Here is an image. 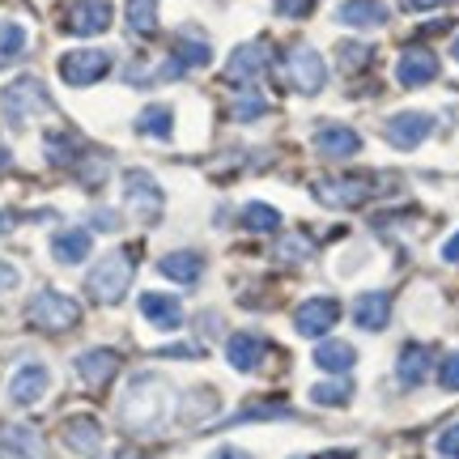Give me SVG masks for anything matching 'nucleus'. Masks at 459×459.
Returning a JSON list of instances; mask_svg holds the SVG:
<instances>
[{"mask_svg": "<svg viewBox=\"0 0 459 459\" xmlns=\"http://www.w3.org/2000/svg\"><path fill=\"white\" fill-rule=\"evenodd\" d=\"M30 324L39 332H68L82 324V307L68 294H56V290H43V294L30 298Z\"/></svg>", "mask_w": 459, "mask_h": 459, "instance_id": "3", "label": "nucleus"}, {"mask_svg": "<svg viewBox=\"0 0 459 459\" xmlns=\"http://www.w3.org/2000/svg\"><path fill=\"white\" fill-rule=\"evenodd\" d=\"M51 255L56 264H82L90 255V230H60L51 238Z\"/></svg>", "mask_w": 459, "mask_h": 459, "instance_id": "24", "label": "nucleus"}, {"mask_svg": "<svg viewBox=\"0 0 459 459\" xmlns=\"http://www.w3.org/2000/svg\"><path fill=\"white\" fill-rule=\"evenodd\" d=\"M315 149L324 158H353L361 149V136L353 128H344V124H324V128L315 132Z\"/></svg>", "mask_w": 459, "mask_h": 459, "instance_id": "17", "label": "nucleus"}, {"mask_svg": "<svg viewBox=\"0 0 459 459\" xmlns=\"http://www.w3.org/2000/svg\"><path fill=\"white\" fill-rule=\"evenodd\" d=\"M429 361H434V349H429V344H404V353L395 361V375H400L404 387H417V383H426Z\"/></svg>", "mask_w": 459, "mask_h": 459, "instance_id": "22", "label": "nucleus"}, {"mask_svg": "<svg viewBox=\"0 0 459 459\" xmlns=\"http://www.w3.org/2000/svg\"><path fill=\"white\" fill-rule=\"evenodd\" d=\"M243 226L251 230V234H273V230H281V213L273 209V204L251 200V204L243 209Z\"/></svg>", "mask_w": 459, "mask_h": 459, "instance_id": "28", "label": "nucleus"}, {"mask_svg": "<svg viewBox=\"0 0 459 459\" xmlns=\"http://www.w3.org/2000/svg\"><path fill=\"white\" fill-rule=\"evenodd\" d=\"M438 77V56L426 48H409L404 56H400V65H395V82L409 85V90H417V85H426Z\"/></svg>", "mask_w": 459, "mask_h": 459, "instance_id": "14", "label": "nucleus"}, {"mask_svg": "<svg viewBox=\"0 0 459 459\" xmlns=\"http://www.w3.org/2000/svg\"><path fill=\"white\" fill-rule=\"evenodd\" d=\"M94 226H102V230H115V226H119V217H115V213H107V209H99V213H94Z\"/></svg>", "mask_w": 459, "mask_h": 459, "instance_id": "42", "label": "nucleus"}, {"mask_svg": "<svg viewBox=\"0 0 459 459\" xmlns=\"http://www.w3.org/2000/svg\"><path fill=\"white\" fill-rule=\"evenodd\" d=\"M107 459H141L136 451H115V455H107Z\"/></svg>", "mask_w": 459, "mask_h": 459, "instance_id": "46", "label": "nucleus"}, {"mask_svg": "<svg viewBox=\"0 0 459 459\" xmlns=\"http://www.w3.org/2000/svg\"><path fill=\"white\" fill-rule=\"evenodd\" d=\"M443 260H446V264H459V234L443 243Z\"/></svg>", "mask_w": 459, "mask_h": 459, "instance_id": "41", "label": "nucleus"}, {"mask_svg": "<svg viewBox=\"0 0 459 459\" xmlns=\"http://www.w3.org/2000/svg\"><path fill=\"white\" fill-rule=\"evenodd\" d=\"M336 319H341V302L336 298H307L294 311V328L302 336H324V332L336 328Z\"/></svg>", "mask_w": 459, "mask_h": 459, "instance_id": "10", "label": "nucleus"}, {"mask_svg": "<svg viewBox=\"0 0 459 459\" xmlns=\"http://www.w3.org/2000/svg\"><path fill=\"white\" fill-rule=\"evenodd\" d=\"M111 0H77L73 9H68V22L65 30L68 34H82V39H90V34H102L111 30Z\"/></svg>", "mask_w": 459, "mask_h": 459, "instance_id": "11", "label": "nucleus"}, {"mask_svg": "<svg viewBox=\"0 0 459 459\" xmlns=\"http://www.w3.org/2000/svg\"><path fill=\"white\" fill-rule=\"evenodd\" d=\"M375 192V183L366 179V175H332V179H315V196L324 200V204H332V209H353V204H361V200Z\"/></svg>", "mask_w": 459, "mask_h": 459, "instance_id": "7", "label": "nucleus"}, {"mask_svg": "<svg viewBox=\"0 0 459 459\" xmlns=\"http://www.w3.org/2000/svg\"><path fill=\"white\" fill-rule=\"evenodd\" d=\"M4 443L13 446L17 459H48V451H43V438L34 434V429H4Z\"/></svg>", "mask_w": 459, "mask_h": 459, "instance_id": "30", "label": "nucleus"}, {"mask_svg": "<svg viewBox=\"0 0 459 459\" xmlns=\"http://www.w3.org/2000/svg\"><path fill=\"white\" fill-rule=\"evenodd\" d=\"M370 56H375V51L361 48V43H344V48H341V65L344 68H361V65H370Z\"/></svg>", "mask_w": 459, "mask_h": 459, "instance_id": "37", "label": "nucleus"}, {"mask_svg": "<svg viewBox=\"0 0 459 459\" xmlns=\"http://www.w3.org/2000/svg\"><path fill=\"white\" fill-rule=\"evenodd\" d=\"M336 17L344 26H353V30H375V26L387 22V4L383 0H344Z\"/></svg>", "mask_w": 459, "mask_h": 459, "instance_id": "21", "label": "nucleus"}, {"mask_svg": "<svg viewBox=\"0 0 459 459\" xmlns=\"http://www.w3.org/2000/svg\"><path fill=\"white\" fill-rule=\"evenodd\" d=\"M209 60H213V51H209L204 39H192V34H179V39H175V68H179V73L204 68Z\"/></svg>", "mask_w": 459, "mask_h": 459, "instance_id": "26", "label": "nucleus"}, {"mask_svg": "<svg viewBox=\"0 0 459 459\" xmlns=\"http://www.w3.org/2000/svg\"><path fill=\"white\" fill-rule=\"evenodd\" d=\"M0 107H4V119H9V124H26L30 115L51 111V99H48V90H43L39 77H17V82L4 90Z\"/></svg>", "mask_w": 459, "mask_h": 459, "instance_id": "4", "label": "nucleus"}, {"mask_svg": "<svg viewBox=\"0 0 459 459\" xmlns=\"http://www.w3.org/2000/svg\"><path fill=\"white\" fill-rule=\"evenodd\" d=\"M60 438H65L68 451H77V455H94L102 446V426L90 417V412H77V417H68L65 426H60Z\"/></svg>", "mask_w": 459, "mask_h": 459, "instance_id": "15", "label": "nucleus"}, {"mask_svg": "<svg viewBox=\"0 0 459 459\" xmlns=\"http://www.w3.org/2000/svg\"><path fill=\"white\" fill-rule=\"evenodd\" d=\"M268 68V43H243L226 60V82L243 85V82H260V73Z\"/></svg>", "mask_w": 459, "mask_h": 459, "instance_id": "13", "label": "nucleus"}, {"mask_svg": "<svg viewBox=\"0 0 459 459\" xmlns=\"http://www.w3.org/2000/svg\"><path fill=\"white\" fill-rule=\"evenodd\" d=\"M124 196H128V209L141 217V221H153V217L162 213V187H158V179L145 175V170H128V175H124Z\"/></svg>", "mask_w": 459, "mask_h": 459, "instance_id": "9", "label": "nucleus"}, {"mask_svg": "<svg viewBox=\"0 0 459 459\" xmlns=\"http://www.w3.org/2000/svg\"><path fill=\"white\" fill-rule=\"evenodd\" d=\"M434 451L443 459H459V421L455 426H446L443 434H438V443H434Z\"/></svg>", "mask_w": 459, "mask_h": 459, "instance_id": "36", "label": "nucleus"}, {"mask_svg": "<svg viewBox=\"0 0 459 459\" xmlns=\"http://www.w3.org/2000/svg\"><path fill=\"white\" fill-rule=\"evenodd\" d=\"M438 383L443 392H459V353H446L443 366H438Z\"/></svg>", "mask_w": 459, "mask_h": 459, "instance_id": "35", "label": "nucleus"}, {"mask_svg": "<svg viewBox=\"0 0 459 459\" xmlns=\"http://www.w3.org/2000/svg\"><path fill=\"white\" fill-rule=\"evenodd\" d=\"M353 319H358L361 332H383L387 328V319H392V298L375 290V294H361L358 307H353Z\"/></svg>", "mask_w": 459, "mask_h": 459, "instance_id": "19", "label": "nucleus"}, {"mask_svg": "<svg viewBox=\"0 0 459 459\" xmlns=\"http://www.w3.org/2000/svg\"><path fill=\"white\" fill-rule=\"evenodd\" d=\"M170 107H145V111L136 115V132H145V136H158V141H170Z\"/></svg>", "mask_w": 459, "mask_h": 459, "instance_id": "29", "label": "nucleus"}, {"mask_svg": "<svg viewBox=\"0 0 459 459\" xmlns=\"http://www.w3.org/2000/svg\"><path fill=\"white\" fill-rule=\"evenodd\" d=\"M315 361H319L328 375H349L353 361H358V349H353L349 341H328V344L315 349Z\"/></svg>", "mask_w": 459, "mask_h": 459, "instance_id": "25", "label": "nucleus"}, {"mask_svg": "<svg viewBox=\"0 0 459 459\" xmlns=\"http://www.w3.org/2000/svg\"><path fill=\"white\" fill-rule=\"evenodd\" d=\"M285 82L294 85L298 94H319L324 82H328V65H324V56H319L315 48H307V43L290 48V56H285Z\"/></svg>", "mask_w": 459, "mask_h": 459, "instance_id": "5", "label": "nucleus"}, {"mask_svg": "<svg viewBox=\"0 0 459 459\" xmlns=\"http://www.w3.org/2000/svg\"><path fill=\"white\" fill-rule=\"evenodd\" d=\"M158 273L170 281H179V285H196L200 273H204V260H200L196 251H170L158 260Z\"/></svg>", "mask_w": 459, "mask_h": 459, "instance_id": "23", "label": "nucleus"}, {"mask_svg": "<svg viewBox=\"0 0 459 459\" xmlns=\"http://www.w3.org/2000/svg\"><path fill=\"white\" fill-rule=\"evenodd\" d=\"M128 285H132V251H111V255L94 264V273L85 277L90 298L102 302V307H115L119 298L128 294Z\"/></svg>", "mask_w": 459, "mask_h": 459, "instance_id": "2", "label": "nucleus"}, {"mask_svg": "<svg viewBox=\"0 0 459 459\" xmlns=\"http://www.w3.org/2000/svg\"><path fill=\"white\" fill-rule=\"evenodd\" d=\"M141 315L162 332H170V328H179L183 324L179 298H170V294H141Z\"/></svg>", "mask_w": 459, "mask_h": 459, "instance_id": "20", "label": "nucleus"}, {"mask_svg": "<svg viewBox=\"0 0 459 459\" xmlns=\"http://www.w3.org/2000/svg\"><path fill=\"white\" fill-rule=\"evenodd\" d=\"M111 73V56L99 48H85V51H65L60 56V77L68 85H94Z\"/></svg>", "mask_w": 459, "mask_h": 459, "instance_id": "6", "label": "nucleus"}, {"mask_svg": "<svg viewBox=\"0 0 459 459\" xmlns=\"http://www.w3.org/2000/svg\"><path fill=\"white\" fill-rule=\"evenodd\" d=\"M409 13H421V9H438V4H451V0H400Z\"/></svg>", "mask_w": 459, "mask_h": 459, "instance_id": "40", "label": "nucleus"}, {"mask_svg": "<svg viewBox=\"0 0 459 459\" xmlns=\"http://www.w3.org/2000/svg\"><path fill=\"white\" fill-rule=\"evenodd\" d=\"M115 370H119V353H115V349H90V353L77 358V375H82V383H90V387L111 383Z\"/></svg>", "mask_w": 459, "mask_h": 459, "instance_id": "18", "label": "nucleus"}, {"mask_svg": "<svg viewBox=\"0 0 459 459\" xmlns=\"http://www.w3.org/2000/svg\"><path fill=\"white\" fill-rule=\"evenodd\" d=\"M22 51H26V26L22 22H0V68L22 60Z\"/></svg>", "mask_w": 459, "mask_h": 459, "instance_id": "27", "label": "nucleus"}, {"mask_svg": "<svg viewBox=\"0 0 459 459\" xmlns=\"http://www.w3.org/2000/svg\"><path fill=\"white\" fill-rule=\"evenodd\" d=\"M264 336H255V332H234L226 341V358L234 370H243V375H251V370H260V361H264Z\"/></svg>", "mask_w": 459, "mask_h": 459, "instance_id": "16", "label": "nucleus"}, {"mask_svg": "<svg viewBox=\"0 0 459 459\" xmlns=\"http://www.w3.org/2000/svg\"><path fill=\"white\" fill-rule=\"evenodd\" d=\"M315 0H277V13L281 17H307L311 13Z\"/></svg>", "mask_w": 459, "mask_h": 459, "instance_id": "38", "label": "nucleus"}, {"mask_svg": "<svg viewBox=\"0 0 459 459\" xmlns=\"http://www.w3.org/2000/svg\"><path fill=\"white\" fill-rule=\"evenodd\" d=\"M128 26L136 34L158 30V0H128Z\"/></svg>", "mask_w": 459, "mask_h": 459, "instance_id": "32", "label": "nucleus"}, {"mask_svg": "<svg viewBox=\"0 0 459 459\" xmlns=\"http://www.w3.org/2000/svg\"><path fill=\"white\" fill-rule=\"evenodd\" d=\"M213 459H251V455H247V451H238V446H221Z\"/></svg>", "mask_w": 459, "mask_h": 459, "instance_id": "43", "label": "nucleus"}, {"mask_svg": "<svg viewBox=\"0 0 459 459\" xmlns=\"http://www.w3.org/2000/svg\"><path fill=\"white\" fill-rule=\"evenodd\" d=\"M311 255H315V243L307 238V234H298V230L294 234H285V238L277 243V260L281 264H307Z\"/></svg>", "mask_w": 459, "mask_h": 459, "instance_id": "31", "label": "nucleus"}, {"mask_svg": "<svg viewBox=\"0 0 459 459\" xmlns=\"http://www.w3.org/2000/svg\"><path fill=\"white\" fill-rule=\"evenodd\" d=\"M319 459H358L353 451H332V455H319Z\"/></svg>", "mask_w": 459, "mask_h": 459, "instance_id": "45", "label": "nucleus"}, {"mask_svg": "<svg viewBox=\"0 0 459 459\" xmlns=\"http://www.w3.org/2000/svg\"><path fill=\"white\" fill-rule=\"evenodd\" d=\"M429 128H434V119L426 111H400L387 119V141L395 149H417L429 136Z\"/></svg>", "mask_w": 459, "mask_h": 459, "instance_id": "12", "label": "nucleus"}, {"mask_svg": "<svg viewBox=\"0 0 459 459\" xmlns=\"http://www.w3.org/2000/svg\"><path fill=\"white\" fill-rule=\"evenodd\" d=\"M349 395H353V383H349V378H332V383H319V387H311V400H315V404H332V409L349 404Z\"/></svg>", "mask_w": 459, "mask_h": 459, "instance_id": "33", "label": "nucleus"}, {"mask_svg": "<svg viewBox=\"0 0 459 459\" xmlns=\"http://www.w3.org/2000/svg\"><path fill=\"white\" fill-rule=\"evenodd\" d=\"M264 111H268V102H264L260 94H251V90H247L243 99L234 102V111H230V115H234V119H260Z\"/></svg>", "mask_w": 459, "mask_h": 459, "instance_id": "34", "label": "nucleus"}, {"mask_svg": "<svg viewBox=\"0 0 459 459\" xmlns=\"http://www.w3.org/2000/svg\"><path fill=\"white\" fill-rule=\"evenodd\" d=\"M17 281H22V277H17V268H13V264H4V260H0V290H13Z\"/></svg>", "mask_w": 459, "mask_h": 459, "instance_id": "39", "label": "nucleus"}, {"mask_svg": "<svg viewBox=\"0 0 459 459\" xmlns=\"http://www.w3.org/2000/svg\"><path fill=\"white\" fill-rule=\"evenodd\" d=\"M51 387V375L43 361H26V366H17L13 378H9V404H17V409H30V404H39L43 395H48Z\"/></svg>", "mask_w": 459, "mask_h": 459, "instance_id": "8", "label": "nucleus"}, {"mask_svg": "<svg viewBox=\"0 0 459 459\" xmlns=\"http://www.w3.org/2000/svg\"><path fill=\"white\" fill-rule=\"evenodd\" d=\"M4 162H9V149H0V166H4Z\"/></svg>", "mask_w": 459, "mask_h": 459, "instance_id": "47", "label": "nucleus"}, {"mask_svg": "<svg viewBox=\"0 0 459 459\" xmlns=\"http://www.w3.org/2000/svg\"><path fill=\"white\" fill-rule=\"evenodd\" d=\"M175 409V392L166 387V378L158 375H136L128 383V392L119 400V421L132 434H153L166 426V417Z\"/></svg>", "mask_w": 459, "mask_h": 459, "instance_id": "1", "label": "nucleus"}, {"mask_svg": "<svg viewBox=\"0 0 459 459\" xmlns=\"http://www.w3.org/2000/svg\"><path fill=\"white\" fill-rule=\"evenodd\" d=\"M13 221H17L13 213H0V238H4V234H9V230H13Z\"/></svg>", "mask_w": 459, "mask_h": 459, "instance_id": "44", "label": "nucleus"}, {"mask_svg": "<svg viewBox=\"0 0 459 459\" xmlns=\"http://www.w3.org/2000/svg\"><path fill=\"white\" fill-rule=\"evenodd\" d=\"M451 56H455V60H459V39H455V48H451Z\"/></svg>", "mask_w": 459, "mask_h": 459, "instance_id": "48", "label": "nucleus"}]
</instances>
